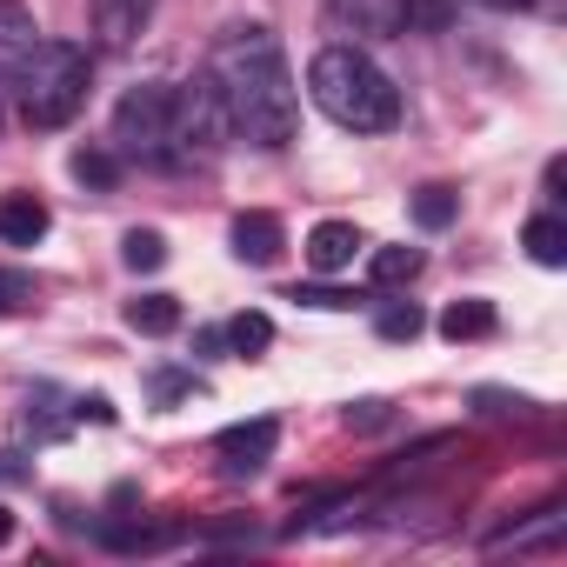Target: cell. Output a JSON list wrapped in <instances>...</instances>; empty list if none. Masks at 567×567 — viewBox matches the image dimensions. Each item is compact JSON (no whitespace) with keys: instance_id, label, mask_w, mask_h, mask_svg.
Returning a JSON list of instances; mask_svg holds the SVG:
<instances>
[{"instance_id":"6da1fadb","label":"cell","mask_w":567,"mask_h":567,"mask_svg":"<svg viewBox=\"0 0 567 567\" xmlns=\"http://www.w3.org/2000/svg\"><path fill=\"white\" fill-rule=\"evenodd\" d=\"M200 74H207V87H214V101H220L234 141L280 154V147L301 134V87H295L288 48H280L274 28H260V21L220 28Z\"/></svg>"},{"instance_id":"7a4b0ae2","label":"cell","mask_w":567,"mask_h":567,"mask_svg":"<svg viewBox=\"0 0 567 567\" xmlns=\"http://www.w3.org/2000/svg\"><path fill=\"white\" fill-rule=\"evenodd\" d=\"M308 94H315V107H321L334 127H348V134H388V127L401 121V87H394V81L381 74V61L361 54L354 41H334V48L315 54Z\"/></svg>"},{"instance_id":"3957f363","label":"cell","mask_w":567,"mask_h":567,"mask_svg":"<svg viewBox=\"0 0 567 567\" xmlns=\"http://www.w3.org/2000/svg\"><path fill=\"white\" fill-rule=\"evenodd\" d=\"M21 121L34 134H54L68 127L81 107H87V87H94V54L81 41H34V54L21 61Z\"/></svg>"},{"instance_id":"277c9868","label":"cell","mask_w":567,"mask_h":567,"mask_svg":"<svg viewBox=\"0 0 567 567\" xmlns=\"http://www.w3.org/2000/svg\"><path fill=\"white\" fill-rule=\"evenodd\" d=\"M114 154L121 161H147V167H181V141H174V81H147L127 87L114 107Z\"/></svg>"},{"instance_id":"5b68a950","label":"cell","mask_w":567,"mask_h":567,"mask_svg":"<svg viewBox=\"0 0 567 567\" xmlns=\"http://www.w3.org/2000/svg\"><path fill=\"white\" fill-rule=\"evenodd\" d=\"M174 141H181V167L220 154V141H227V114H220L207 74H194V81L174 87Z\"/></svg>"},{"instance_id":"8992f818","label":"cell","mask_w":567,"mask_h":567,"mask_svg":"<svg viewBox=\"0 0 567 567\" xmlns=\"http://www.w3.org/2000/svg\"><path fill=\"white\" fill-rule=\"evenodd\" d=\"M274 441H280V427H274V421H234V427H220L214 454H220V467H227V474H260V467L274 461Z\"/></svg>"},{"instance_id":"52a82bcc","label":"cell","mask_w":567,"mask_h":567,"mask_svg":"<svg viewBox=\"0 0 567 567\" xmlns=\"http://www.w3.org/2000/svg\"><path fill=\"white\" fill-rule=\"evenodd\" d=\"M154 21V0H94V41L107 54H127Z\"/></svg>"},{"instance_id":"ba28073f","label":"cell","mask_w":567,"mask_h":567,"mask_svg":"<svg viewBox=\"0 0 567 567\" xmlns=\"http://www.w3.org/2000/svg\"><path fill=\"white\" fill-rule=\"evenodd\" d=\"M401 14H408V0H328V21L341 34H368V41L401 34Z\"/></svg>"},{"instance_id":"9c48e42d","label":"cell","mask_w":567,"mask_h":567,"mask_svg":"<svg viewBox=\"0 0 567 567\" xmlns=\"http://www.w3.org/2000/svg\"><path fill=\"white\" fill-rule=\"evenodd\" d=\"M227 240H234V254H240L247 267H274L280 247H288V227H280V214H267V207H247Z\"/></svg>"},{"instance_id":"30bf717a","label":"cell","mask_w":567,"mask_h":567,"mask_svg":"<svg viewBox=\"0 0 567 567\" xmlns=\"http://www.w3.org/2000/svg\"><path fill=\"white\" fill-rule=\"evenodd\" d=\"M48 227H54L48 200H34V194H0V240H8V247H34V240H48Z\"/></svg>"},{"instance_id":"8fae6325","label":"cell","mask_w":567,"mask_h":567,"mask_svg":"<svg viewBox=\"0 0 567 567\" xmlns=\"http://www.w3.org/2000/svg\"><path fill=\"white\" fill-rule=\"evenodd\" d=\"M368 240H361V227L354 220H321L315 234H308V267H321V274H341V267H354V254H361Z\"/></svg>"},{"instance_id":"7c38bea8","label":"cell","mask_w":567,"mask_h":567,"mask_svg":"<svg viewBox=\"0 0 567 567\" xmlns=\"http://www.w3.org/2000/svg\"><path fill=\"white\" fill-rule=\"evenodd\" d=\"M34 41H41L34 14L21 8V0H0V81H14V74H21V61L34 54Z\"/></svg>"},{"instance_id":"4fadbf2b","label":"cell","mask_w":567,"mask_h":567,"mask_svg":"<svg viewBox=\"0 0 567 567\" xmlns=\"http://www.w3.org/2000/svg\"><path fill=\"white\" fill-rule=\"evenodd\" d=\"M520 247H527L540 267H567V220H560V214H534V220L520 227Z\"/></svg>"},{"instance_id":"5bb4252c","label":"cell","mask_w":567,"mask_h":567,"mask_svg":"<svg viewBox=\"0 0 567 567\" xmlns=\"http://www.w3.org/2000/svg\"><path fill=\"white\" fill-rule=\"evenodd\" d=\"M127 328L147 334V341H161V334L181 328V301H174V295H134V301H127Z\"/></svg>"},{"instance_id":"9a60e30c","label":"cell","mask_w":567,"mask_h":567,"mask_svg":"<svg viewBox=\"0 0 567 567\" xmlns=\"http://www.w3.org/2000/svg\"><path fill=\"white\" fill-rule=\"evenodd\" d=\"M494 328H501L494 301H447V315H441V334L447 341H487Z\"/></svg>"},{"instance_id":"2e32d148","label":"cell","mask_w":567,"mask_h":567,"mask_svg":"<svg viewBox=\"0 0 567 567\" xmlns=\"http://www.w3.org/2000/svg\"><path fill=\"white\" fill-rule=\"evenodd\" d=\"M414 220L427 227V234H441V227H454V214H461V194L454 187H441V181H427V187H414Z\"/></svg>"},{"instance_id":"e0dca14e","label":"cell","mask_w":567,"mask_h":567,"mask_svg":"<svg viewBox=\"0 0 567 567\" xmlns=\"http://www.w3.org/2000/svg\"><path fill=\"white\" fill-rule=\"evenodd\" d=\"M368 274H374V288H408L421 274V247H374Z\"/></svg>"},{"instance_id":"ac0fdd59","label":"cell","mask_w":567,"mask_h":567,"mask_svg":"<svg viewBox=\"0 0 567 567\" xmlns=\"http://www.w3.org/2000/svg\"><path fill=\"white\" fill-rule=\"evenodd\" d=\"M68 167H74L81 187H114V181H121V154H114V147H74Z\"/></svg>"},{"instance_id":"d6986e66","label":"cell","mask_w":567,"mask_h":567,"mask_svg":"<svg viewBox=\"0 0 567 567\" xmlns=\"http://www.w3.org/2000/svg\"><path fill=\"white\" fill-rule=\"evenodd\" d=\"M121 260H127L134 274H161V267H167V234H154V227H134V234L121 240Z\"/></svg>"},{"instance_id":"ffe728a7","label":"cell","mask_w":567,"mask_h":567,"mask_svg":"<svg viewBox=\"0 0 567 567\" xmlns=\"http://www.w3.org/2000/svg\"><path fill=\"white\" fill-rule=\"evenodd\" d=\"M220 334H227V348H234V354H247V361H254L260 348H274V321H267V315H254V308H247V315H234Z\"/></svg>"},{"instance_id":"44dd1931","label":"cell","mask_w":567,"mask_h":567,"mask_svg":"<svg viewBox=\"0 0 567 567\" xmlns=\"http://www.w3.org/2000/svg\"><path fill=\"white\" fill-rule=\"evenodd\" d=\"M374 328H381V341H414V334L427 328V315H421L414 301H394V308H381V321H374Z\"/></svg>"},{"instance_id":"7402d4cb","label":"cell","mask_w":567,"mask_h":567,"mask_svg":"<svg viewBox=\"0 0 567 567\" xmlns=\"http://www.w3.org/2000/svg\"><path fill=\"white\" fill-rule=\"evenodd\" d=\"M34 308V280L28 274H0V321L8 315H28Z\"/></svg>"},{"instance_id":"603a6c76","label":"cell","mask_w":567,"mask_h":567,"mask_svg":"<svg viewBox=\"0 0 567 567\" xmlns=\"http://www.w3.org/2000/svg\"><path fill=\"white\" fill-rule=\"evenodd\" d=\"M288 301H301V308H328V315H348V308H361V295H348V288H295Z\"/></svg>"},{"instance_id":"cb8c5ba5","label":"cell","mask_w":567,"mask_h":567,"mask_svg":"<svg viewBox=\"0 0 567 567\" xmlns=\"http://www.w3.org/2000/svg\"><path fill=\"white\" fill-rule=\"evenodd\" d=\"M348 427H361V434L388 427V401H354V408H348Z\"/></svg>"},{"instance_id":"d4e9b609","label":"cell","mask_w":567,"mask_h":567,"mask_svg":"<svg viewBox=\"0 0 567 567\" xmlns=\"http://www.w3.org/2000/svg\"><path fill=\"white\" fill-rule=\"evenodd\" d=\"M474 401H481V408H487V414H507V408H514V414H520V408H534V401H527V394H494V388H481V394H474Z\"/></svg>"},{"instance_id":"484cf974","label":"cell","mask_w":567,"mask_h":567,"mask_svg":"<svg viewBox=\"0 0 567 567\" xmlns=\"http://www.w3.org/2000/svg\"><path fill=\"white\" fill-rule=\"evenodd\" d=\"M187 388H200L194 374H154V401H174V394H187Z\"/></svg>"},{"instance_id":"4316f807","label":"cell","mask_w":567,"mask_h":567,"mask_svg":"<svg viewBox=\"0 0 567 567\" xmlns=\"http://www.w3.org/2000/svg\"><path fill=\"white\" fill-rule=\"evenodd\" d=\"M21 474H28V467H21L14 454H0V481H21Z\"/></svg>"},{"instance_id":"83f0119b","label":"cell","mask_w":567,"mask_h":567,"mask_svg":"<svg viewBox=\"0 0 567 567\" xmlns=\"http://www.w3.org/2000/svg\"><path fill=\"white\" fill-rule=\"evenodd\" d=\"M8 540H14V514H8V507H0V547H8Z\"/></svg>"},{"instance_id":"f1b7e54d","label":"cell","mask_w":567,"mask_h":567,"mask_svg":"<svg viewBox=\"0 0 567 567\" xmlns=\"http://www.w3.org/2000/svg\"><path fill=\"white\" fill-rule=\"evenodd\" d=\"M494 8H507V0H494Z\"/></svg>"}]
</instances>
